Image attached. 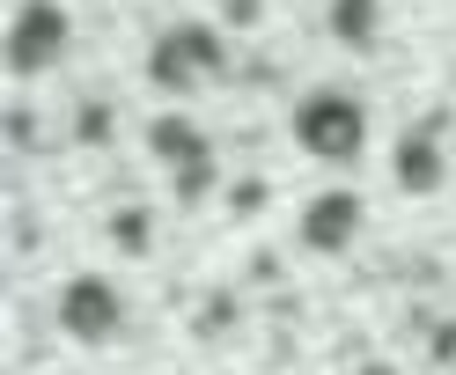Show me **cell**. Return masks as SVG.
Listing matches in <instances>:
<instances>
[{
  "label": "cell",
  "mask_w": 456,
  "mask_h": 375,
  "mask_svg": "<svg viewBox=\"0 0 456 375\" xmlns=\"http://www.w3.org/2000/svg\"><path fill=\"white\" fill-rule=\"evenodd\" d=\"M390 177H397V192H412V199H435V192L449 184V155H442V133H435V126H412V133H397Z\"/></svg>",
  "instance_id": "obj_6"
},
{
  "label": "cell",
  "mask_w": 456,
  "mask_h": 375,
  "mask_svg": "<svg viewBox=\"0 0 456 375\" xmlns=\"http://www.w3.org/2000/svg\"><path fill=\"white\" fill-rule=\"evenodd\" d=\"M361 375H397V368H390V361H368V368H361Z\"/></svg>",
  "instance_id": "obj_14"
},
{
  "label": "cell",
  "mask_w": 456,
  "mask_h": 375,
  "mask_svg": "<svg viewBox=\"0 0 456 375\" xmlns=\"http://www.w3.org/2000/svg\"><path fill=\"white\" fill-rule=\"evenodd\" d=\"M221 15L236 22V30H250V22H265V0H221Z\"/></svg>",
  "instance_id": "obj_11"
},
{
  "label": "cell",
  "mask_w": 456,
  "mask_h": 375,
  "mask_svg": "<svg viewBox=\"0 0 456 375\" xmlns=\"http://www.w3.org/2000/svg\"><path fill=\"white\" fill-rule=\"evenodd\" d=\"M228 199H236V214H258V207H265V184H236Z\"/></svg>",
  "instance_id": "obj_13"
},
{
  "label": "cell",
  "mask_w": 456,
  "mask_h": 375,
  "mask_svg": "<svg viewBox=\"0 0 456 375\" xmlns=\"http://www.w3.org/2000/svg\"><path fill=\"white\" fill-rule=\"evenodd\" d=\"M8 140H15V148H37V118H30V110H15V118H8Z\"/></svg>",
  "instance_id": "obj_12"
},
{
  "label": "cell",
  "mask_w": 456,
  "mask_h": 375,
  "mask_svg": "<svg viewBox=\"0 0 456 375\" xmlns=\"http://www.w3.org/2000/svg\"><path fill=\"white\" fill-rule=\"evenodd\" d=\"M361 221H368L361 192H317V199H309V207H302L295 236H302V250H317V257H338V250H354Z\"/></svg>",
  "instance_id": "obj_5"
},
{
  "label": "cell",
  "mask_w": 456,
  "mask_h": 375,
  "mask_svg": "<svg viewBox=\"0 0 456 375\" xmlns=\"http://www.w3.org/2000/svg\"><path fill=\"white\" fill-rule=\"evenodd\" d=\"M295 148L317 155V162H331V169L361 162V148H368V110H361V96H346V89H309V96L295 103Z\"/></svg>",
  "instance_id": "obj_1"
},
{
  "label": "cell",
  "mask_w": 456,
  "mask_h": 375,
  "mask_svg": "<svg viewBox=\"0 0 456 375\" xmlns=\"http://www.w3.org/2000/svg\"><path fill=\"white\" fill-rule=\"evenodd\" d=\"M67 45H74V22L60 0H22V8L8 15V37H0V60H8L15 81H37L67 60Z\"/></svg>",
  "instance_id": "obj_3"
},
{
  "label": "cell",
  "mask_w": 456,
  "mask_h": 375,
  "mask_svg": "<svg viewBox=\"0 0 456 375\" xmlns=\"http://www.w3.org/2000/svg\"><path fill=\"white\" fill-rule=\"evenodd\" d=\"M148 155L169 169V177H184V169H207L214 162V140L199 133L191 118H177V110H162V118L148 126Z\"/></svg>",
  "instance_id": "obj_7"
},
{
  "label": "cell",
  "mask_w": 456,
  "mask_h": 375,
  "mask_svg": "<svg viewBox=\"0 0 456 375\" xmlns=\"http://www.w3.org/2000/svg\"><path fill=\"white\" fill-rule=\"evenodd\" d=\"M74 140H81V148H103V140H110V110H103V103H89V110L74 118Z\"/></svg>",
  "instance_id": "obj_10"
},
{
  "label": "cell",
  "mask_w": 456,
  "mask_h": 375,
  "mask_svg": "<svg viewBox=\"0 0 456 375\" xmlns=\"http://www.w3.org/2000/svg\"><path fill=\"white\" fill-rule=\"evenodd\" d=\"M331 37L346 52H376L383 37V0H331Z\"/></svg>",
  "instance_id": "obj_8"
},
{
  "label": "cell",
  "mask_w": 456,
  "mask_h": 375,
  "mask_svg": "<svg viewBox=\"0 0 456 375\" xmlns=\"http://www.w3.org/2000/svg\"><path fill=\"white\" fill-rule=\"evenodd\" d=\"M60 331H67L74 346H110V338L126 331V295H118L103 273L67 280V287H60Z\"/></svg>",
  "instance_id": "obj_4"
},
{
  "label": "cell",
  "mask_w": 456,
  "mask_h": 375,
  "mask_svg": "<svg viewBox=\"0 0 456 375\" xmlns=\"http://www.w3.org/2000/svg\"><path fill=\"white\" fill-rule=\"evenodd\" d=\"M110 243H118L126 257H140V250L155 243V221L140 214V207H118V214H110Z\"/></svg>",
  "instance_id": "obj_9"
},
{
  "label": "cell",
  "mask_w": 456,
  "mask_h": 375,
  "mask_svg": "<svg viewBox=\"0 0 456 375\" xmlns=\"http://www.w3.org/2000/svg\"><path fill=\"white\" fill-rule=\"evenodd\" d=\"M221 74H228V45L207 22H177V30H162L148 45V81L162 96H191V89H207Z\"/></svg>",
  "instance_id": "obj_2"
}]
</instances>
